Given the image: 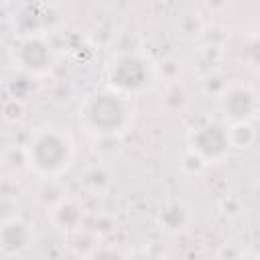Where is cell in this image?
Wrapping results in <instances>:
<instances>
[{
    "label": "cell",
    "mask_w": 260,
    "mask_h": 260,
    "mask_svg": "<svg viewBox=\"0 0 260 260\" xmlns=\"http://www.w3.org/2000/svg\"><path fill=\"white\" fill-rule=\"evenodd\" d=\"M232 136L230 126L221 122H203L195 126L189 134V148L191 154H195L203 165L221 160L230 148H232Z\"/></svg>",
    "instance_id": "277c9868"
},
{
    "label": "cell",
    "mask_w": 260,
    "mask_h": 260,
    "mask_svg": "<svg viewBox=\"0 0 260 260\" xmlns=\"http://www.w3.org/2000/svg\"><path fill=\"white\" fill-rule=\"evenodd\" d=\"M26 162L32 171L45 177L63 173L73 158V140L71 136L55 126H45L32 132L26 148Z\"/></svg>",
    "instance_id": "7a4b0ae2"
},
{
    "label": "cell",
    "mask_w": 260,
    "mask_h": 260,
    "mask_svg": "<svg viewBox=\"0 0 260 260\" xmlns=\"http://www.w3.org/2000/svg\"><path fill=\"white\" fill-rule=\"evenodd\" d=\"M238 260H256V258H250V256H242V258H238Z\"/></svg>",
    "instance_id": "8fae6325"
},
{
    "label": "cell",
    "mask_w": 260,
    "mask_h": 260,
    "mask_svg": "<svg viewBox=\"0 0 260 260\" xmlns=\"http://www.w3.org/2000/svg\"><path fill=\"white\" fill-rule=\"evenodd\" d=\"M219 108L223 112V118L234 124H246L250 122L258 112V95L252 87L234 83L228 85L219 98Z\"/></svg>",
    "instance_id": "5b68a950"
},
{
    "label": "cell",
    "mask_w": 260,
    "mask_h": 260,
    "mask_svg": "<svg viewBox=\"0 0 260 260\" xmlns=\"http://www.w3.org/2000/svg\"><path fill=\"white\" fill-rule=\"evenodd\" d=\"M108 87L132 98L142 93L152 83V67L150 63L138 53H122L116 55L114 61L108 65Z\"/></svg>",
    "instance_id": "3957f363"
},
{
    "label": "cell",
    "mask_w": 260,
    "mask_h": 260,
    "mask_svg": "<svg viewBox=\"0 0 260 260\" xmlns=\"http://www.w3.org/2000/svg\"><path fill=\"white\" fill-rule=\"evenodd\" d=\"M79 116L89 132L98 136H116L128 128L132 120V104L130 98L108 87L87 95Z\"/></svg>",
    "instance_id": "6da1fadb"
},
{
    "label": "cell",
    "mask_w": 260,
    "mask_h": 260,
    "mask_svg": "<svg viewBox=\"0 0 260 260\" xmlns=\"http://www.w3.org/2000/svg\"><path fill=\"white\" fill-rule=\"evenodd\" d=\"M55 221L61 230H75L81 221V207L75 201H59L53 209Z\"/></svg>",
    "instance_id": "9c48e42d"
},
{
    "label": "cell",
    "mask_w": 260,
    "mask_h": 260,
    "mask_svg": "<svg viewBox=\"0 0 260 260\" xmlns=\"http://www.w3.org/2000/svg\"><path fill=\"white\" fill-rule=\"evenodd\" d=\"M30 242H32V230L22 219L14 217V219H6L2 223V230H0V246H2V252L6 256L24 252L30 246Z\"/></svg>",
    "instance_id": "52a82bcc"
},
{
    "label": "cell",
    "mask_w": 260,
    "mask_h": 260,
    "mask_svg": "<svg viewBox=\"0 0 260 260\" xmlns=\"http://www.w3.org/2000/svg\"><path fill=\"white\" fill-rule=\"evenodd\" d=\"M14 63L30 75L47 73L51 67V49L43 37L26 35L20 39L18 47L14 49Z\"/></svg>",
    "instance_id": "8992f818"
},
{
    "label": "cell",
    "mask_w": 260,
    "mask_h": 260,
    "mask_svg": "<svg viewBox=\"0 0 260 260\" xmlns=\"http://www.w3.org/2000/svg\"><path fill=\"white\" fill-rule=\"evenodd\" d=\"M158 223L167 232H179L189 223V209L183 203H169L160 209Z\"/></svg>",
    "instance_id": "ba28073f"
},
{
    "label": "cell",
    "mask_w": 260,
    "mask_h": 260,
    "mask_svg": "<svg viewBox=\"0 0 260 260\" xmlns=\"http://www.w3.org/2000/svg\"><path fill=\"white\" fill-rule=\"evenodd\" d=\"M130 260H160V258L154 256V254H150V252H138V254H134Z\"/></svg>",
    "instance_id": "30bf717a"
}]
</instances>
